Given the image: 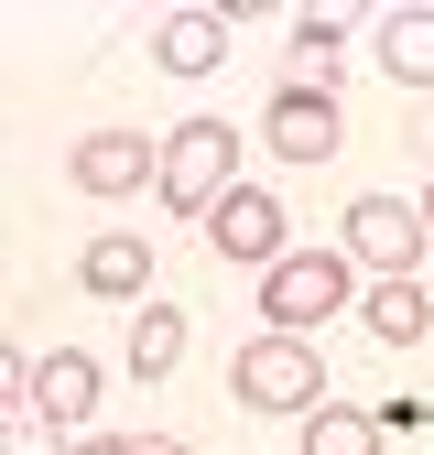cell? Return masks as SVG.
<instances>
[{
  "instance_id": "obj_1",
  "label": "cell",
  "mask_w": 434,
  "mask_h": 455,
  "mask_svg": "<svg viewBox=\"0 0 434 455\" xmlns=\"http://www.w3.org/2000/svg\"><path fill=\"white\" fill-rule=\"evenodd\" d=\"M337 304H358V260L348 250H283L261 271V315H271V336H315Z\"/></svg>"
},
{
  "instance_id": "obj_16",
  "label": "cell",
  "mask_w": 434,
  "mask_h": 455,
  "mask_svg": "<svg viewBox=\"0 0 434 455\" xmlns=\"http://www.w3.org/2000/svg\"><path fill=\"white\" fill-rule=\"evenodd\" d=\"M131 455H185V444L174 434H131Z\"/></svg>"
},
{
  "instance_id": "obj_8",
  "label": "cell",
  "mask_w": 434,
  "mask_h": 455,
  "mask_svg": "<svg viewBox=\"0 0 434 455\" xmlns=\"http://www.w3.org/2000/svg\"><path fill=\"white\" fill-rule=\"evenodd\" d=\"M33 412H44V434L87 423V412H98V358H87V347H54V358L33 369Z\"/></svg>"
},
{
  "instance_id": "obj_7",
  "label": "cell",
  "mask_w": 434,
  "mask_h": 455,
  "mask_svg": "<svg viewBox=\"0 0 434 455\" xmlns=\"http://www.w3.org/2000/svg\"><path fill=\"white\" fill-rule=\"evenodd\" d=\"M206 239L229 250V260H283V196H261V185H239V196H217V217H206Z\"/></svg>"
},
{
  "instance_id": "obj_5",
  "label": "cell",
  "mask_w": 434,
  "mask_h": 455,
  "mask_svg": "<svg viewBox=\"0 0 434 455\" xmlns=\"http://www.w3.org/2000/svg\"><path fill=\"white\" fill-rule=\"evenodd\" d=\"M271 152L283 163H326L337 152V87L326 76H293L283 98H271Z\"/></svg>"
},
{
  "instance_id": "obj_13",
  "label": "cell",
  "mask_w": 434,
  "mask_h": 455,
  "mask_svg": "<svg viewBox=\"0 0 434 455\" xmlns=\"http://www.w3.org/2000/svg\"><path fill=\"white\" fill-rule=\"evenodd\" d=\"M174 358H185V315L174 304H141L131 315V379H163Z\"/></svg>"
},
{
  "instance_id": "obj_3",
  "label": "cell",
  "mask_w": 434,
  "mask_h": 455,
  "mask_svg": "<svg viewBox=\"0 0 434 455\" xmlns=\"http://www.w3.org/2000/svg\"><path fill=\"white\" fill-rule=\"evenodd\" d=\"M229 390L250 412H326V358L304 347V336H250L239 369H229Z\"/></svg>"
},
{
  "instance_id": "obj_4",
  "label": "cell",
  "mask_w": 434,
  "mask_h": 455,
  "mask_svg": "<svg viewBox=\"0 0 434 455\" xmlns=\"http://www.w3.org/2000/svg\"><path fill=\"white\" fill-rule=\"evenodd\" d=\"M423 206H402V196H348V260L369 271V282H413V260H423Z\"/></svg>"
},
{
  "instance_id": "obj_17",
  "label": "cell",
  "mask_w": 434,
  "mask_h": 455,
  "mask_svg": "<svg viewBox=\"0 0 434 455\" xmlns=\"http://www.w3.org/2000/svg\"><path fill=\"white\" fill-rule=\"evenodd\" d=\"M423 228H434V185H423Z\"/></svg>"
},
{
  "instance_id": "obj_10",
  "label": "cell",
  "mask_w": 434,
  "mask_h": 455,
  "mask_svg": "<svg viewBox=\"0 0 434 455\" xmlns=\"http://www.w3.org/2000/svg\"><path fill=\"white\" fill-rule=\"evenodd\" d=\"M76 282H87L98 304H141V293H152V250H141V239H87Z\"/></svg>"
},
{
  "instance_id": "obj_6",
  "label": "cell",
  "mask_w": 434,
  "mask_h": 455,
  "mask_svg": "<svg viewBox=\"0 0 434 455\" xmlns=\"http://www.w3.org/2000/svg\"><path fill=\"white\" fill-rule=\"evenodd\" d=\"M76 185L87 196H141V185H163V152L141 131H87L76 141Z\"/></svg>"
},
{
  "instance_id": "obj_9",
  "label": "cell",
  "mask_w": 434,
  "mask_h": 455,
  "mask_svg": "<svg viewBox=\"0 0 434 455\" xmlns=\"http://www.w3.org/2000/svg\"><path fill=\"white\" fill-rule=\"evenodd\" d=\"M152 54H163V76H206V66H229V12H163Z\"/></svg>"
},
{
  "instance_id": "obj_14",
  "label": "cell",
  "mask_w": 434,
  "mask_h": 455,
  "mask_svg": "<svg viewBox=\"0 0 434 455\" xmlns=\"http://www.w3.org/2000/svg\"><path fill=\"white\" fill-rule=\"evenodd\" d=\"M304 455H380V423L326 402V412H304Z\"/></svg>"
},
{
  "instance_id": "obj_15",
  "label": "cell",
  "mask_w": 434,
  "mask_h": 455,
  "mask_svg": "<svg viewBox=\"0 0 434 455\" xmlns=\"http://www.w3.org/2000/svg\"><path fill=\"white\" fill-rule=\"evenodd\" d=\"M293 54H304V66H326V54H337V22L304 12V22H293Z\"/></svg>"
},
{
  "instance_id": "obj_11",
  "label": "cell",
  "mask_w": 434,
  "mask_h": 455,
  "mask_svg": "<svg viewBox=\"0 0 434 455\" xmlns=\"http://www.w3.org/2000/svg\"><path fill=\"white\" fill-rule=\"evenodd\" d=\"M358 315H369V336H380V347H413V336L434 325L423 282H358Z\"/></svg>"
},
{
  "instance_id": "obj_12",
  "label": "cell",
  "mask_w": 434,
  "mask_h": 455,
  "mask_svg": "<svg viewBox=\"0 0 434 455\" xmlns=\"http://www.w3.org/2000/svg\"><path fill=\"white\" fill-rule=\"evenodd\" d=\"M380 66H391L402 87H434V12H423V0L380 22Z\"/></svg>"
},
{
  "instance_id": "obj_2",
  "label": "cell",
  "mask_w": 434,
  "mask_h": 455,
  "mask_svg": "<svg viewBox=\"0 0 434 455\" xmlns=\"http://www.w3.org/2000/svg\"><path fill=\"white\" fill-rule=\"evenodd\" d=\"M217 196H239V131L196 108V120L163 141V206L174 217H217Z\"/></svg>"
}]
</instances>
